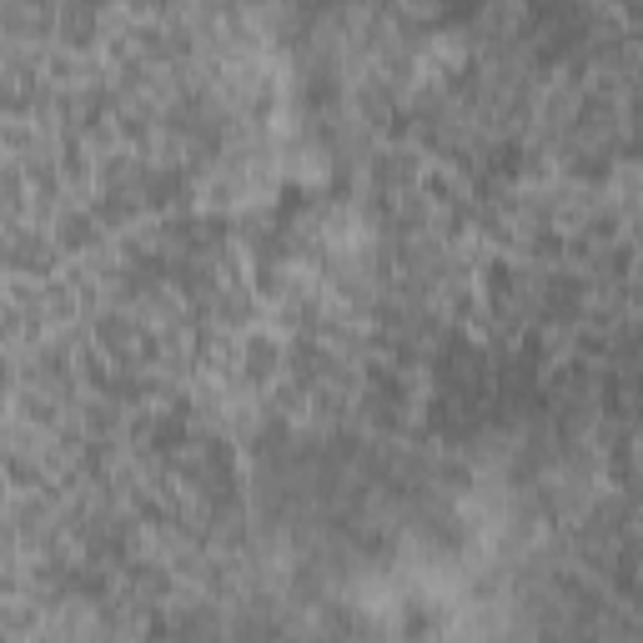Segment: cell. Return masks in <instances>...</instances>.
I'll return each mask as SVG.
<instances>
[]
</instances>
